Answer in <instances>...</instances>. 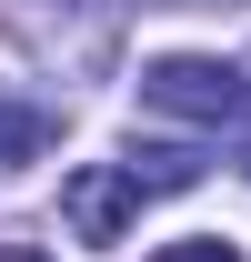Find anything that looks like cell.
I'll use <instances>...</instances> for the list:
<instances>
[{"instance_id": "cell-4", "label": "cell", "mask_w": 251, "mask_h": 262, "mask_svg": "<svg viewBox=\"0 0 251 262\" xmlns=\"http://www.w3.org/2000/svg\"><path fill=\"white\" fill-rule=\"evenodd\" d=\"M151 262H241V252H231V242H161Z\"/></svg>"}, {"instance_id": "cell-3", "label": "cell", "mask_w": 251, "mask_h": 262, "mask_svg": "<svg viewBox=\"0 0 251 262\" xmlns=\"http://www.w3.org/2000/svg\"><path fill=\"white\" fill-rule=\"evenodd\" d=\"M51 141H61V111H51V101H20L10 81H0V171H20V162H40Z\"/></svg>"}, {"instance_id": "cell-5", "label": "cell", "mask_w": 251, "mask_h": 262, "mask_svg": "<svg viewBox=\"0 0 251 262\" xmlns=\"http://www.w3.org/2000/svg\"><path fill=\"white\" fill-rule=\"evenodd\" d=\"M0 262H40V252H31V242H10V252H0Z\"/></svg>"}, {"instance_id": "cell-1", "label": "cell", "mask_w": 251, "mask_h": 262, "mask_svg": "<svg viewBox=\"0 0 251 262\" xmlns=\"http://www.w3.org/2000/svg\"><path fill=\"white\" fill-rule=\"evenodd\" d=\"M141 111H151V121H191V131H241L251 121V71L241 61H201V51H171V61L141 71Z\"/></svg>"}, {"instance_id": "cell-2", "label": "cell", "mask_w": 251, "mask_h": 262, "mask_svg": "<svg viewBox=\"0 0 251 262\" xmlns=\"http://www.w3.org/2000/svg\"><path fill=\"white\" fill-rule=\"evenodd\" d=\"M131 212H141L131 162H81V171L61 182V222H70V242H121Z\"/></svg>"}]
</instances>
